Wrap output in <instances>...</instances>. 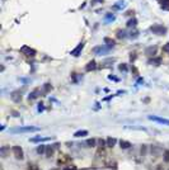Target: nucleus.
Returning <instances> with one entry per match:
<instances>
[{
    "mask_svg": "<svg viewBox=\"0 0 169 170\" xmlns=\"http://www.w3.org/2000/svg\"><path fill=\"white\" fill-rule=\"evenodd\" d=\"M38 127H33V126H23V127H18V128H12L10 132L12 133H31V132H38Z\"/></svg>",
    "mask_w": 169,
    "mask_h": 170,
    "instance_id": "nucleus-1",
    "label": "nucleus"
},
{
    "mask_svg": "<svg viewBox=\"0 0 169 170\" xmlns=\"http://www.w3.org/2000/svg\"><path fill=\"white\" fill-rule=\"evenodd\" d=\"M148 119L153 121V122H156V123H160V124H164V126H169V119H167V118H163V117L148 116Z\"/></svg>",
    "mask_w": 169,
    "mask_h": 170,
    "instance_id": "nucleus-2",
    "label": "nucleus"
},
{
    "mask_svg": "<svg viewBox=\"0 0 169 170\" xmlns=\"http://www.w3.org/2000/svg\"><path fill=\"white\" fill-rule=\"evenodd\" d=\"M20 52L24 53L25 56H34V55H36V51L32 50V48H29L28 46H23V47H22V48H20Z\"/></svg>",
    "mask_w": 169,
    "mask_h": 170,
    "instance_id": "nucleus-3",
    "label": "nucleus"
},
{
    "mask_svg": "<svg viewBox=\"0 0 169 170\" xmlns=\"http://www.w3.org/2000/svg\"><path fill=\"white\" fill-rule=\"evenodd\" d=\"M12 150H13V154H14V156H15L17 159H20V160H22V159H23V150H22L19 146H14Z\"/></svg>",
    "mask_w": 169,
    "mask_h": 170,
    "instance_id": "nucleus-4",
    "label": "nucleus"
},
{
    "mask_svg": "<svg viewBox=\"0 0 169 170\" xmlns=\"http://www.w3.org/2000/svg\"><path fill=\"white\" fill-rule=\"evenodd\" d=\"M125 6H126V3L123 1V0H120V1H117L115 5H113V9H116V10H122Z\"/></svg>",
    "mask_w": 169,
    "mask_h": 170,
    "instance_id": "nucleus-5",
    "label": "nucleus"
},
{
    "mask_svg": "<svg viewBox=\"0 0 169 170\" xmlns=\"http://www.w3.org/2000/svg\"><path fill=\"white\" fill-rule=\"evenodd\" d=\"M83 47H84V43H83V42H82V43H79L78 47H76L75 50H72V51H71V55H72V56H79V53H80V51L83 50Z\"/></svg>",
    "mask_w": 169,
    "mask_h": 170,
    "instance_id": "nucleus-6",
    "label": "nucleus"
},
{
    "mask_svg": "<svg viewBox=\"0 0 169 170\" xmlns=\"http://www.w3.org/2000/svg\"><path fill=\"white\" fill-rule=\"evenodd\" d=\"M151 31L155 32V33H159V34H161V33L165 32V28H163L161 25H154V27H151Z\"/></svg>",
    "mask_w": 169,
    "mask_h": 170,
    "instance_id": "nucleus-7",
    "label": "nucleus"
},
{
    "mask_svg": "<svg viewBox=\"0 0 169 170\" xmlns=\"http://www.w3.org/2000/svg\"><path fill=\"white\" fill-rule=\"evenodd\" d=\"M51 137H34L31 138V142H43V141H50Z\"/></svg>",
    "mask_w": 169,
    "mask_h": 170,
    "instance_id": "nucleus-8",
    "label": "nucleus"
},
{
    "mask_svg": "<svg viewBox=\"0 0 169 170\" xmlns=\"http://www.w3.org/2000/svg\"><path fill=\"white\" fill-rule=\"evenodd\" d=\"M115 19H116V17L113 15V14H111V13L106 14V17H104V22H106V23H111V22H113Z\"/></svg>",
    "mask_w": 169,
    "mask_h": 170,
    "instance_id": "nucleus-9",
    "label": "nucleus"
},
{
    "mask_svg": "<svg viewBox=\"0 0 169 170\" xmlns=\"http://www.w3.org/2000/svg\"><path fill=\"white\" fill-rule=\"evenodd\" d=\"M94 52L97 53V55H102V53H106V52H108V48H104V47H97V48H94Z\"/></svg>",
    "mask_w": 169,
    "mask_h": 170,
    "instance_id": "nucleus-10",
    "label": "nucleus"
},
{
    "mask_svg": "<svg viewBox=\"0 0 169 170\" xmlns=\"http://www.w3.org/2000/svg\"><path fill=\"white\" fill-rule=\"evenodd\" d=\"M84 136H88V131L83 130V131H78L74 133V137H84Z\"/></svg>",
    "mask_w": 169,
    "mask_h": 170,
    "instance_id": "nucleus-11",
    "label": "nucleus"
},
{
    "mask_svg": "<svg viewBox=\"0 0 169 170\" xmlns=\"http://www.w3.org/2000/svg\"><path fill=\"white\" fill-rule=\"evenodd\" d=\"M159 3L161 4V8L165 10H169V0H159Z\"/></svg>",
    "mask_w": 169,
    "mask_h": 170,
    "instance_id": "nucleus-12",
    "label": "nucleus"
},
{
    "mask_svg": "<svg viewBox=\"0 0 169 170\" xmlns=\"http://www.w3.org/2000/svg\"><path fill=\"white\" fill-rule=\"evenodd\" d=\"M115 145H116V138H112V137L107 138V146L108 147H113Z\"/></svg>",
    "mask_w": 169,
    "mask_h": 170,
    "instance_id": "nucleus-13",
    "label": "nucleus"
},
{
    "mask_svg": "<svg viewBox=\"0 0 169 170\" xmlns=\"http://www.w3.org/2000/svg\"><path fill=\"white\" fill-rule=\"evenodd\" d=\"M121 147L122 149H128V147H131V143L128 142V141H123V140H121Z\"/></svg>",
    "mask_w": 169,
    "mask_h": 170,
    "instance_id": "nucleus-14",
    "label": "nucleus"
},
{
    "mask_svg": "<svg viewBox=\"0 0 169 170\" xmlns=\"http://www.w3.org/2000/svg\"><path fill=\"white\" fill-rule=\"evenodd\" d=\"M85 145H87L88 147H94V146H95V140H94V138H89V140L85 142Z\"/></svg>",
    "mask_w": 169,
    "mask_h": 170,
    "instance_id": "nucleus-15",
    "label": "nucleus"
},
{
    "mask_svg": "<svg viewBox=\"0 0 169 170\" xmlns=\"http://www.w3.org/2000/svg\"><path fill=\"white\" fill-rule=\"evenodd\" d=\"M95 67H97V66H95V62L94 61H92V62H89V64H88V66H87V71H90V70H94Z\"/></svg>",
    "mask_w": 169,
    "mask_h": 170,
    "instance_id": "nucleus-16",
    "label": "nucleus"
},
{
    "mask_svg": "<svg viewBox=\"0 0 169 170\" xmlns=\"http://www.w3.org/2000/svg\"><path fill=\"white\" fill-rule=\"evenodd\" d=\"M38 91H39V89H36V90H33L32 91V93L31 94H29V99H36V98H37L38 97Z\"/></svg>",
    "mask_w": 169,
    "mask_h": 170,
    "instance_id": "nucleus-17",
    "label": "nucleus"
},
{
    "mask_svg": "<svg viewBox=\"0 0 169 170\" xmlns=\"http://www.w3.org/2000/svg\"><path fill=\"white\" fill-rule=\"evenodd\" d=\"M104 42H106V43H108V46H109V47H113V45H115V42H113L112 39H109V38H104Z\"/></svg>",
    "mask_w": 169,
    "mask_h": 170,
    "instance_id": "nucleus-18",
    "label": "nucleus"
},
{
    "mask_svg": "<svg viewBox=\"0 0 169 170\" xmlns=\"http://www.w3.org/2000/svg\"><path fill=\"white\" fill-rule=\"evenodd\" d=\"M53 154V150L51 149V147H47V152H46V156L47 157H51V155Z\"/></svg>",
    "mask_w": 169,
    "mask_h": 170,
    "instance_id": "nucleus-19",
    "label": "nucleus"
},
{
    "mask_svg": "<svg viewBox=\"0 0 169 170\" xmlns=\"http://www.w3.org/2000/svg\"><path fill=\"white\" fill-rule=\"evenodd\" d=\"M45 149H46V146L41 145V146H39L38 149H37V152H38V154H43V152H45Z\"/></svg>",
    "mask_w": 169,
    "mask_h": 170,
    "instance_id": "nucleus-20",
    "label": "nucleus"
},
{
    "mask_svg": "<svg viewBox=\"0 0 169 170\" xmlns=\"http://www.w3.org/2000/svg\"><path fill=\"white\" fill-rule=\"evenodd\" d=\"M127 25L128 27H135V25H136V19H132V20H130L127 23Z\"/></svg>",
    "mask_w": 169,
    "mask_h": 170,
    "instance_id": "nucleus-21",
    "label": "nucleus"
},
{
    "mask_svg": "<svg viewBox=\"0 0 169 170\" xmlns=\"http://www.w3.org/2000/svg\"><path fill=\"white\" fill-rule=\"evenodd\" d=\"M164 161L169 162V151H165L164 152Z\"/></svg>",
    "mask_w": 169,
    "mask_h": 170,
    "instance_id": "nucleus-22",
    "label": "nucleus"
},
{
    "mask_svg": "<svg viewBox=\"0 0 169 170\" xmlns=\"http://www.w3.org/2000/svg\"><path fill=\"white\" fill-rule=\"evenodd\" d=\"M28 169H29V170H38L37 165H34V164H29V165H28Z\"/></svg>",
    "mask_w": 169,
    "mask_h": 170,
    "instance_id": "nucleus-23",
    "label": "nucleus"
},
{
    "mask_svg": "<svg viewBox=\"0 0 169 170\" xmlns=\"http://www.w3.org/2000/svg\"><path fill=\"white\" fill-rule=\"evenodd\" d=\"M120 70H121V71H125V72H126V71H127V66L125 65V64L120 65Z\"/></svg>",
    "mask_w": 169,
    "mask_h": 170,
    "instance_id": "nucleus-24",
    "label": "nucleus"
},
{
    "mask_svg": "<svg viewBox=\"0 0 169 170\" xmlns=\"http://www.w3.org/2000/svg\"><path fill=\"white\" fill-rule=\"evenodd\" d=\"M163 51L164 52H167V53H169V43H167V45L163 47Z\"/></svg>",
    "mask_w": 169,
    "mask_h": 170,
    "instance_id": "nucleus-25",
    "label": "nucleus"
}]
</instances>
